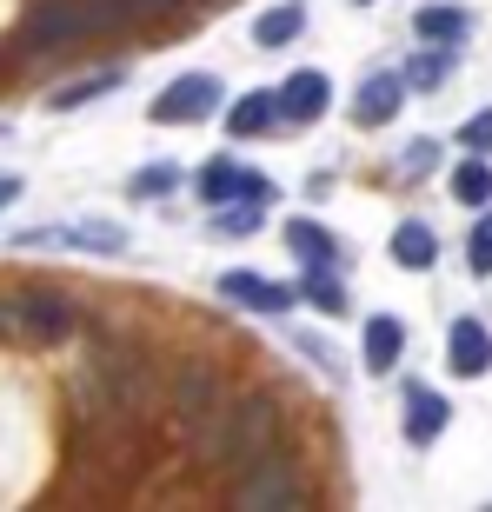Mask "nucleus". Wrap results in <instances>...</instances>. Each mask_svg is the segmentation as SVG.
Returning a JSON list of instances; mask_svg holds the SVG:
<instances>
[{
    "label": "nucleus",
    "instance_id": "nucleus-20",
    "mask_svg": "<svg viewBox=\"0 0 492 512\" xmlns=\"http://www.w3.org/2000/svg\"><path fill=\"white\" fill-rule=\"evenodd\" d=\"M273 120H280V94H240L227 107V133L233 140H253V133H266Z\"/></svg>",
    "mask_w": 492,
    "mask_h": 512
},
{
    "label": "nucleus",
    "instance_id": "nucleus-4",
    "mask_svg": "<svg viewBox=\"0 0 492 512\" xmlns=\"http://www.w3.org/2000/svg\"><path fill=\"white\" fill-rule=\"evenodd\" d=\"M220 94H227V80H220V74H200V67H193V74L167 80V87L153 94L147 114L160 120V127H193V120H207L213 107H220Z\"/></svg>",
    "mask_w": 492,
    "mask_h": 512
},
{
    "label": "nucleus",
    "instance_id": "nucleus-1",
    "mask_svg": "<svg viewBox=\"0 0 492 512\" xmlns=\"http://www.w3.org/2000/svg\"><path fill=\"white\" fill-rule=\"evenodd\" d=\"M200 433V459L207 466H253L260 453H273V433H280V399L273 393H246V399H227L213 419L193 426Z\"/></svg>",
    "mask_w": 492,
    "mask_h": 512
},
{
    "label": "nucleus",
    "instance_id": "nucleus-21",
    "mask_svg": "<svg viewBox=\"0 0 492 512\" xmlns=\"http://www.w3.org/2000/svg\"><path fill=\"white\" fill-rule=\"evenodd\" d=\"M286 247L300 253L306 266H333L340 260V240H333V227H320V220H286Z\"/></svg>",
    "mask_w": 492,
    "mask_h": 512
},
{
    "label": "nucleus",
    "instance_id": "nucleus-9",
    "mask_svg": "<svg viewBox=\"0 0 492 512\" xmlns=\"http://www.w3.org/2000/svg\"><path fill=\"white\" fill-rule=\"evenodd\" d=\"M200 200L207 207H227V200H273V180L253 167H240V160H207L200 167Z\"/></svg>",
    "mask_w": 492,
    "mask_h": 512
},
{
    "label": "nucleus",
    "instance_id": "nucleus-5",
    "mask_svg": "<svg viewBox=\"0 0 492 512\" xmlns=\"http://www.w3.org/2000/svg\"><path fill=\"white\" fill-rule=\"evenodd\" d=\"M173 413L187 419V426H200V419H213L220 406H227V373L207 360H187V366H173Z\"/></svg>",
    "mask_w": 492,
    "mask_h": 512
},
{
    "label": "nucleus",
    "instance_id": "nucleus-15",
    "mask_svg": "<svg viewBox=\"0 0 492 512\" xmlns=\"http://www.w3.org/2000/svg\"><path fill=\"white\" fill-rule=\"evenodd\" d=\"M399 353H406V326H399L393 313H373V320H366V353H360V366H366V373H393Z\"/></svg>",
    "mask_w": 492,
    "mask_h": 512
},
{
    "label": "nucleus",
    "instance_id": "nucleus-30",
    "mask_svg": "<svg viewBox=\"0 0 492 512\" xmlns=\"http://www.w3.org/2000/svg\"><path fill=\"white\" fill-rule=\"evenodd\" d=\"M0 140H7V120H0Z\"/></svg>",
    "mask_w": 492,
    "mask_h": 512
},
{
    "label": "nucleus",
    "instance_id": "nucleus-17",
    "mask_svg": "<svg viewBox=\"0 0 492 512\" xmlns=\"http://www.w3.org/2000/svg\"><path fill=\"white\" fill-rule=\"evenodd\" d=\"M300 34H306V7L300 0H280V7H266V14L253 20V47H266V54H273V47H293Z\"/></svg>",
    "mask_w": 492,
    "mask_h": 512
},
{
    "label": "nucleus",
    "instance_id": "nucleus-27",
    "mask_svg": "<svg viewBox=\"0 0 492 512\" xmlns=\"http://www.w3.org/2000/svg\"><path fill=\"white\" fill-rule=\"evenodd\" d=\"M459 147L466 153H492V107H479V114L459 127Z\"/></svg>",
    "mask_w": 492,
    "mask_h": 512
},
{
    "label": "nucleus",
    "instance_id": "nucleus-8",
    "mask_svg": "<svg viewBox=\"0 0 492 512\" xmlns=\"http://www.w3.org/2000/svg\"><path fill=\"white\" fill-rule=\"evenodd\" d=\"M220 300H233V306H246V313H286V306L300 300L286 280H266V273H253V266H233V273H220Z\"/></svg>",
    "mask_w": 492,
    "mask_h": 512
},
{
    "label": "nucleus",
    "instance_id": "nucleus-18",
    "mask_svg": "<svg viewBox=\"0 0 492 512\" xmlns=\"http://www.w3.org/2000/svg\"><path fill=\"white\" fill-rule=\"evenodd\" d=\"M466 27H473V14L466 7H453V0H426L413 14V34L419 40H446V47H459L466 40Z\"/></svg>",
    "mask_w": 492,
    "mask_h": 512
},
{
    "label": "nucleus",
    "instance_id": "nucleus-11",
    "mask_svg": "<svg viewBox=\"0 0 492 512\" xmlns=\"http://www.w3.org/2000/svg\"><path fill=\"white\" fill-rule=\"evenodd\" d=\"M446 366H453L459 380H486L492 373V326L486 320H453V333H446Z\"/></svg>",
    "mask_w": 492,
    "mask_h": 512
},
{
    "label": "nucleus",
    "instance_id": "nucleus-26",
    "mask_svg": "<svg viewBox=\"0 0 492 512\" xmlns=\"http://www.w3.org/2000/svg\"><path fill=\"white\" fill-rule=\"evenodd\" d=\"M260 207L266 200H227V207H220V233H253L260 227Z\"/></svg>",
    "mask_w": 492,
    "mask_h": 512
},
{
    "label": "nucleus",
    "instance_id": "nucleus-24",
    "mask_svg": "<svg viewBox=\"0 0 492 512\" xmlns=\"http://www.w3.org/2000/svg\"><path fill=\"white\" fill-rule=\"evenodd\" d=\"M300 293H306V300H313V306H320L326 320H340V313H346V286L333 280L326 266H313V273H306V286H300Z\"/></svg>",
    "mask_w": 492,
    "mask_h": 512
},
{
    "label": "nucleus",
    "instance_id": "nucleus-19",
    "mask_svg": "<svg viewBox=\"0 0 492 512\" xmlns=\"http://www.w3.org/2000/svg\"><path fill=\"white\" fill-rule=\"evenodd\" d=\"M453 200L459 207H492V153H466L453 167Z\"/></svg>",
    "mask_w": 492,
    "mask_h": 512
},
{
    "label": "nucleus",
    "instance_id": "nucleus-14",
    "mask_svg": "<svg viewBox=\"0 0 492 512\" xmlns=\"http://www.w3.org/2000/svg\"><path fill=\"white\" fill-rule=\"evenodd\" d=\"M120 80H127V67H94V74H80V80H67V87H54V94H47V107H54V114H74V107H94V100H107L120 87Z\"/></svg>",
    "mask_w": 492,
    "mask_h": 512
},
{
    "label": "nucleus",
    "instance_id": "nucleus-28",
    "mask_svg": "<svg viewBox=\"0 0 492 512\" xmlns=\"http://www.w3.org/2000/svg\"><path fill=\"white\" fill-rule=\"evenodd\" d=\"M426 167H439V140H413V147L399 153V173L413 180V173H426Z\"/></svg>",
    "mask_w": 492,
    "mask_h": 512
},
{
    "label": "nucleus",
    "instance_id": "nucleus-31",
    "mask_svg": "<svg viewBox=\"0 0 492 512\" xmlns=\"http://www.w3.org/2000/svg\"><path fill=\"white\" fill-rule=\"evenodd\" d=\"M360 7H373V0H360Z\"/></svg>",
    "mask_w": 492,
    "mask_h": 512
},
{
    "label": "nucleus",
    "instance_id": "nucleus-3",
    "mask_svg": "<svg viewBox=\"0 0 492 512\" xmlns=\"http://www.w3.org/2000/svg\"><path fill=\"white\" fill-rule=\"evenodd\" d=\"M306 499V486H300V466L286 453H260L253 466H246V479H240V506L246 512H293Z\"/></svg>",
    "mask_w": 492,
    "mask_h": 512
},
{
    "label": "nucleus",
    "instance_id": "nucleus-23",
    "mask_svg": "<svg viewBox=\"0 0 492 512\" xmlns=\"http://www.w3.org/2000/svg\"><path fill=\"white\" fill-rule=\"evenodd\" d=\"M167 193H180V167L173 160H147V167L127 173V200H167Z\"/></svg>",
    "mask_w": 492,
    "mask_h": 512
},
{
    "label": "nucleus",
    "instance_id": "nucleus-25",
    "mask_svg": "<svg viewBox=\"0 0 492 512\" xmlns=\"http://www.w3.org/2000/svg\"><path fill=\"white\" fill-rule=\"evenodd\" d=\"M466 266H473L479 280H492V207H479L473 233H466Z\"/></svg>",
    "mask_w": 492,
    "mask_h": 512
},
{
    "label": "nucleus",
    "instance_id": "nucleus-6",
    "mask_svg": "<svg viewBox=\"0 0 492 512\" xmlns=\"http://www.w3.org/2000/svg\"><path fill=\"white\" fill-rule=\"evenodd\" d=\"M14 306H20V340H27V346L74 340L80 313H74V300H67V293H14Z\"/></svg>",
    "mask_w": 492,
    "mask_h": 512
},
{
    "label": "nucleus",
    "instance_id": "nucleus-10",
    "mask_svg": "<svg viewBox=\"0 0 492 512\" xmlns=\"http://www.w3.org/2000/svg\"><path fill=\"white\" fill-rule=\"evenodd\" d=\"M453 426V399L433 393V386H406V413H399V433H406V446H433L439 433Z\"/></svg>",
    "mask_w": 492,
    "mask_h": 512
},
{
    "label": "nucleus",
    "instance_id": "nucleus-12",
    "mask_svg": "<svg viewBox=\"0 0 492 512\" xmlns=\"http://www.w3.org/2000/svg\"><path fill=\"white\" fill-rule=\"evenodd\" d=\"M406 74H366L360 80V94H353V120L360 127H393L399 120V107H406Z\"/></svg>",
    "mask_w": 492,
    "mask_h": 512
},
{
    "label": "nucleus",
    "instance_id": "nucleus-2",
    "mask_svg": "<svg viewBox=\"0 0 492 512\" xmlns=\"http://www.w3.org/2000/svg\"><path fill=\"white\" fill-rule=\"evenodd\" d=\"M107 20H127V7H120V0H47V7L27 14L20 47H34V54H47V47H74L80 34H94V27H107Z\"/></svg>",
    "mask_w": 492,
    "mask_h": 512
},
{
    "label": "nucleus",
    "instance_id": "nucleus-16",
    "mask_svg": "<svg viewBox=\"0 0 492 512\" xmlns=\"http://www.w3.org/2000/svg\"><path fill=\"white\" fill-rule=\"evenodd\" d=\"M393 260L406 266V273H433V260H439V233L426 227V220H399V227H393Z\"/></svg>",
    "mask_w": 492,
    "mask_h": 512
},
{
    "label": "nucleus",
    "instance_id": "nucleus-29",
    "mask_svg": "<svg viewBox=\"0 0 492 512\" xmlns=\"http://www.w3.org/2000/svg\"><path fill=\"white\" fill-rule=\"evenodd\" d=\"M14 200H20V173H0V213L14 207Z\"/></svg>",
    "mask_w": 492,
    "mask_h": 512
},
{
    "label": "nucleus",
    "instance_id": "nucleus-13",
    "mask_svg": "<svg viewBox=\"0 0 492 512\" xmlns=\"http://www.w3.org/2000/svg\"><path fill=\"white\" fill-rule=\"evenodd\" d=\"M100 386H107V399H114V406H127V413H140V406L153 399V373H147V366H133L127 353L100 360Z\"/></svg>",
    "mask_w": 492,
    "mask_h": 512
},
{
    "label": "nucleus",
    "instance_id": "nucleus-22",
    "mask_svg": "<svg viewBox=\"0 0 492 512\" xmlns=\"http://www.w3.org/2000/svg\"><path fill=\"white\" fill-rule=\"evenodd\" d=\"M446 74H453V47H446V40H426L413 54V67H406V87H413V94H439Z\"/></svg>",
    "mask_w": 492,
    "mask_h": 512
},
{
    "label": "nucleus",
    "instance_id": "nucleus-7",
    "mask_svg": "<svg viewBox=\"0 0 492 512\" xmlns=\"http://www.w3.org/2000/svg\"><path fill=\"white\" fill-rule=\"evenodd\" d=\"M273 94H280V120L286 127H313V120L333 107V80H326L320 67H293Z\"/></svg>",
    "mask_w": 492,
    "mask_h": 512
}]
</instances>
